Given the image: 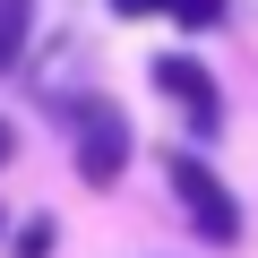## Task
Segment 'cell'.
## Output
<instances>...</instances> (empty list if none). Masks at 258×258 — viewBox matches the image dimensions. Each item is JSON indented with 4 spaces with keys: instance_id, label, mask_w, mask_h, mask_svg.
<instances>
[{
    "instance_id": "obj_2",
    "label": "cell",
    "mask_w": 258,
    "mask_h": 258,
    "mask_svg": "<svg viewBox=\"0 0 258 258\" xmlns=\"http://www.w3.org/2000/svg\"><path fill=\"white\" fill-rule=\"evenodd\" d=\"M120 172H129V120L112 103H78V181L112 189Z\"/></svg>"
},
{
    "instance_id": "obj_5",
    "label": "cell",
    "mask_w": 258,
    "mask_h": 258,
    "mask_svg": "<svg viewBox=\"0 0 258 258\" xmlns=\"http://www.w3.org/2000/svg\"><path fill=\"white\" fill-rule=\"evenodd\" d=\"M164 9L189 26V35H207V26H224V0H164Z\"/></svg>"
},
{
    "instance_id": "obj_7",
    "label": "cell",
    "mask_w": 258,
    "mask_h": 258,
    "mask_svg": "<svg viewBox=\"0 0 258 258\" xmlns=\"http://www.w3.org/2000/svg\"><path fill=\"white\" fill-rule=\"evenodd\" d=\"M112 9H120V18H155L164 0H112Z\"/></svg>"
},
{
    "instance_id": "obj_6",
    "label": "cell",
    "mask_w": 258,
    "mask_h": 258,
    "mask_svg": "<svg viewBox=\"0 0 258 258\" xmlns=\"http://www.w3.org/2000/svg\"><path fill=\"white\" fill-rule=\"evenodd\" d=\"M52 241H60V232H52V215H35V224L18 232V258H52Z\"/></svg>"
},
{
    "instance_id": "obj_3",
    "label": "cell",
    "mask_w": 258,
    "mask_h": 258,
    "mask_svg": "<svg viewBox=\"0 0 258 258\" xmlns=\"http://www.w3.org/2000/svg\"><path fill=\"white\" fill-rule=\"evenodd\" d=\"M155 86H164V95L189 112V129H198V138H215V120H224V95H215V78H207L189 52H164V60H155Z\"/></svg>"
},
{
    "instance_id": "obj_1",
    "label": "cell",
    "mask_w": 258,
    "mask_h": 258,
    "mask_svg": "<svg viewBox=\"0 0 258 258\" xmlns=\"http://www.w3.org/2000/svg\"><path fill=\"white\" fill-rule=\"evenodd\" d=\"M164 181H172V198L189 207V224H198L207 241H241V198H232L198 155H164Z\"/></svg>"
},
{
    "instance_id": "obj_8",
    "label": "cell",
    "mask_w": 258,
    "mask_h": 258,
    "mask_svg": "<svg viewBox=\"0 0 258 258\" xmlns=\"http://www.w3.org/2000/svg\"><path fill=\"white\" fill-rule=\"evenodd\" d=\"M9 155H18V129H9V120H0V164H9Z\"/></svg>"
},
{
    "instance_id": "obj_4",
    "label": "cell",
    "mask_w": 258,
    "mask_h": 258,
    "mask_svg": "<svg viewBox=\"0 0 258 258\" xmlns=\"http://www.w3.org/2000/svg\"><path fill=\"white\" fill-rule=\"evenodd\" d=\"M26 26H35V0H0V78L26 60Z\"/></svg>"
}]
</instances>
